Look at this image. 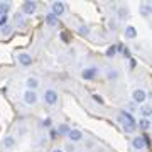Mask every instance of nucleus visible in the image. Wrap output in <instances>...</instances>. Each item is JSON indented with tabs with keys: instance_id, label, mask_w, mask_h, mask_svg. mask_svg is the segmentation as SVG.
Here are the masks:
<instances>
[{
	"instance_id": "nucleus-1",
	"label": "nucleus",
	"mask_w": 152,
	"mask_h": 152,
	"mask_svg": "<svg viewBox=\"0 0 152 152\" xmlns=\"http://www.w3.org/2000/svg\"><path fill=\"white\" fill-rule=\"evenodd\" d=\"M42 100L46 105H56L58 100H59V93L56 91L54 88H48V90H44Z\"/></svg>"
},
{
	"instance_id": "nucleus-2",
	"label": "nucleus",
	"mask_w": 152,
	"mask_h": 152,
	"mask_svg": "<svg viewBox=\"0 0 152 152\" xmlns=\"http://www.w3.org/2000/svg\"><path fill=\"white\" fill-rule=\"evenodd\" d=\"M22 102H24L26 105H29V107L36 105V103L39 102L37 91H32V90H26V91H24V95H22Z\"/></svg>"
},
{
	"instance_id": "nucleus-3",
	"label": "nucleus",
	"mask_w": 152,
	"mask_h": 152,
	"mask_svg": "<svg viewBox=\"0 0 152 152\" xmlns=\"http://www.w3.org/2000/svg\"><path fill=\"white\" fill-rule=\"evenodd\" d=\"M98 71H100V68L98 66H86L85 69L81 71V78L83 80H86V81H91V80H95L98 76Z\"/></svg>"
},
{
	"instance_id": "nucleus-4",
	"label": "nucleus",
	"mask_w": 152,
	"mask_h": 152,
	"mask_svg": "<svg viewBox=\"0 0 152 152\" xmlns=\"http://www.w3.org/2000/svg\"><path fill=\"white\" fill-rule=\"evenodd\" d=\"M37 12V4L32 2V0H27L20 5V14L22 15H34Z\"/></svg>"
},
{
	"instance_id": "nucleus-5",
	"label": "nucleus",
	"mask_w": 152,
	"mask_h": 152,
	"mask_svg": "<svg viewBox=\"0 0 152 152\" xmlns=\"http://www.w3.org/2000/svg\"><path fill=\"white\" fill-rule=\"evenodd\" d=\"M132 100H134V103H137V105L145 103V100H147V91L144 90V88H135V90L132 91Z\"/></svg>"
},
{
	"instance_id": "nucleus-6",
	"label": "nucleus",
	"mask_w": 152,
	"mask_h": 152,
	"mask_svg": "<svg viewBox=\"0 0 152 152\" xmlns=\"http://www.w3.org/2000/svg\"><path fill=\"white\" fill-rule=\"evenodd\" d=\"M132 147H134V151H145V147H147V140H145V137L144 135H135L134 139H132Z\"/></svg>"
},
{
	"instance_id": "nucleus-7",
	"label": "nucleus",
	"mask_w": 152,
	"mask_h": 152,
	"mask_svg": "<svg viewBox=\"0 0 152 152\" xmlns=\"http://www.w3.org/2000/svg\"><path fill=\"white\" fill-rule=\"evenodd\" d=\"M68 142H71V144H78V142L83 140V137H85V134H83L80 129H71L69 134H68Z\"/></svg>"
},
{
	"instance_id": "nucleus-8",
	"label": "nucleus",
	"mask_w": 152,
	"mask_h": 152,
	"mask_svg": "<svg viewBox=\"0 0 152 152\" xmlns=\"http://www.w3.org/2000/svg\"><path fill=\"white\" fill-rule=\"evenodd\" d=\"M64 12H66V5L63 2H53V4H51V14H54L58 19H59Z\"/></svg>"
},
{
	"instance_id": "nucleus-9",
	"label": "nucleus",
	"mask_w": 152,
	"mask_h": 152,
	"mask_svg": "<svg viewBox=\"0 0 152 152\" xmlns=\"http://www.w3.org/2000/svg\"><path fill=\"white\" fill-rule=\"evenodd\" d=\"M17 61H19L22 66H31L32 64V56L29 54V53H19V54H17Z\"/></svg>"
},
{
	"instance_id": "nucleus-10",
	"label": "nucleus",
	"mask_w": 152,
	"mask_h": 152,
	"mask_svg": "<svg viewBox=\"0 0 152 152\" xmlns=\"http://www.w3.org/2000/svg\"><path fill=\"white\" fill-rule=\"evenodd\" d=\"M39 85H41V81H39V78H36V76H29L27 80H26V86H27V90L36 91V90L39 88Z\"/></svg>"
},
{
	"instance_id": "nucleus-11",
	"label": "nucleus",
	"mask_w": 152,
	"mask_h": 152,
	"mask_svg": "<svg viewBox=\"0 0 152 152\" xmlns=\"http://www.w3.org/2000/svg\"><path fill=\"white\" fill-rule=\"evenodd\" d=\"M69 130H71V127L68 124H59L58 129H56V134H58L59 137H66L68 134H69Z\"/></svg>"
},
{
	"instance_id": "nucleus-12",
	"label": "nucleus",
	"mask_w": 152,
	"mask_h": 152,
	"mask_svg": "<svg viewBox=\"0 0 152 152\" xmlns=\"http://www.w3.org/2000/svg\"><path fill=\"white\" fill-rule=\"evenodd\" d=\"M14 22H15V26H17L19 29H24L26 26H27L26 15H22V14H15V17H14Z\"/></svg>"
},
{
	"instance_id": "nucleus-13",
	"label": "nucleus",
	"mask_w": 152,
	"mask_h": 152,
	"mask_svg": "<svg viewBox=\"0 0 152 152\" xmlns=\"http://www.w3.org/2000/svg\"><path fill=\"white\" fill-rule=\"evenodd\" d=\"M124 36L125 39H135L137 37V29L134 27V26H127L124 31Z\"/></svg>"
},
{
	"instance_id": "nucleus-14",
	"label": "nucleus",
	"mask_w": 152,
	"mask_h": 152,
	"mask_svg": "<svg viewBox=\"0 0 152 152\" xmlns=\"http://www.w3.org/2000/svg\"><path fill=\"white\" fill-rule=\"evenodd\" d=\"M105 75H107V78H108L110 81H115V80H118L120 73L115 69V68H107V69H105Z\"/></svg>"
},
{
	"instance_id": "nucleus-15",
	"label": "nucleus",
	"mask_w": 152,
	"mask_h": 152,
	"mask_svg": "<svg viewBox=\"0 0 152 152\" xmlns=\"http://www.w3.org/2000/svg\"><path fill=\"white\" fill-rule=\"evenodd\" d=\"M58 22H59V19H58L54 14H51V12H49L48 15H46V26H49V27H56V26H58Z\"/></svg>"
},
{
	"instance_id": "nucleus-16",
	"label": "nucleus",
	"mask_w": 152,
	"mask_h": 152,
	"mask_svg": "<svg viewBox=\"0 0 152 152\" xmlns=\"http://www.w3.org/2000/svg\"><path fill=\"white\" fill-rule=\"evenodd\" d=\"M117 15H118L120 20H125V19H129L130 17V12H129V9L127 7H118V10H117Z\"/></svg>"
},
{
	"instance_id": "nucleus-17",
	"label": "nucleus",
	"mask_w": 152,
	"mask_h": 152,
	"mask_svg": "<svg viewBox=\"0 0 152 152\" xmlns=\"http://www.w3.org/2000/svg\"><path fill=\"white\" fill-rule=\"evenodd\" d=\"M137 127H139L140 130H149V129L152 127L151 118H140L139 122H137Z\"/></svg>"
},
{
	"instance_id": "nucleus-18",
	"label": "nucleus",
	"mask_w": 152,
	"mask_h": 152,
	"mask_svg": "<svg viewBox=\"0 0 152 152\" xmlns=\"http://www.w3.org/2000/svg\"><path fill=\"white\" fill-rule=\"evenodd\" d=\"M12 4L10 2H0V17H4L9 14V10H10Z\"/></svg>"
},
{
	"instance_id": "nucleus-19",
	"label": "nucleus",
	"mask_w": 152,
	"mask_h": 152,
	"mask_svg": "<svg viewBox=\"0 0 152 152\" xmlns=\"http://www.w3.org/2000/svg\"><path fill=\"white\" fill-rule=\"evenodd\" d=\"M2 145L5 147V149H12V147L15 145V139H14L12 135H7L5 139L2 140Z\"/></svg>"
},
{
	"instance_id": "nucleus-20",
	"label": "nucleus",
	"mask_w": 152,
	"mask_h": 152,
	"mask_svg": "<svg viewBox=\"0 0 152 152\" xmlns=\"http://www.w3.org/2000/svg\"><path fill=\"white\" fill-rule=\"evenodd\" d=\"M120 124H122V129H124L127 134H134V132L137 130V125H132V124H125V122H122L120 120Z\"/></svg>"
},
{
	"instance_id": "nucleus-21",
	"label": "nucleus",
	"mask_w": 152,
	"mask_h": 152,
	"mask_svg": "<svg viewBox=\"0 0 152 152\" xmlns=\"http://www.w3.org/2000/svg\"><path fill=\"white\" fill-rule=\"evenodd\" d=\"M139 12L142 14V17H149L151 15V5H149V4H142V5L139 7Z\"/></svg>"
},
{
	"instance_id": "nucleus-22",
	"label": "nucleus",
	"mask_w": 152,
	"mask_h": 152,
	"mask_svg": "<svg viewBox=\"0 0 152 152\" xmlns=\"http://www.w3.org/2000/svg\"><path fill=\"white\" fill-rule=\"evenodd\" d=\"M142 118H149V117H152V107H149V105H145V107H142Z\"/></svg>"
},
{
	"instance_id": "nucleus-23",
	"label": "nucleus",
	"mask_w": 152,
	"mask_h": 152,
	"mask_svg": "<svg viewBox=\"0 0 152 152\" xmlns=\"http://www.w3.org/2000/svg\"><path fill=\"white\" fill-rule=\"evenodd\" d=\"M51 125H53V120L49 118H44V120H41V124H39V127L41 129H51Z\"/></svg>"
},
{
	"instance_id": "nucleus-24",
	"label": "nucleus",
	"mask_w": 152,
	"mask_h": 152,
	"mask_svg": "<svg viewBox=\"0 0 152 152\" xmlns=\"http://www.w3.org/2000/svg\"><path fill=\"white\" fill-rule=\"evenodd\" d=\"M63 151H64V152H76V144H71V142H68V144L63 147Z\"/></svg>"
},
{
	"instance_id": "nucleus-25",
	"label": "nucleus",
	"mask_w": 152,
	"mask_h": 152,
	"mask_svg": "<svg viewBox=\"0 0 152 152\" xmlns=\"http://www.w3.org/2000/svg\"><path fill=\"white\" fill-rule=\"evenodd\" d=\"M115 54H117V46H110L107 49V58H113Z\"/></svg>"
},
{
	"instance_id": "nucleus-26",
	"label": "nucleus",
	"mask_w": 152,
	"mask_h": 152,
	"mask_svg": "<svg viewBox=\"0 0 152 152\" xmlns=\"http://www.w3.org/2000/svg\"><path fill=\"white\" fill-rule=\"evenodd\" d=\"M80 34L81 36H88L90 34V27L88 26H80Z\"/></svg>"
},
{
	"instance_id": "nucleus-27",
	"label": "nucleus",
	"mask_w": 152,
	"mask_h": 152,
	"mask_svg": "<svg viewBox=\"0 0 152 152\" xmlns=\"http://www.w3.org/2000/svg\"><path fill=\"white\" fill-rule=\"evenodd\" d=\"M0 32L4 34V36H9V34L12 32V27H10V26H5V27H0Z\"/></svg>"
},
{
	"instance_id": "nucleus-28",
	"label": "nucleus",
	"mask_w": 152,
	"mask_h": 152,
	"mask_svg": "<svg viewBox=\"0 0 152 152\" xmlns=\"http://www.w3.org/2000/svg\"><path fill=\"white\" fill-rule=\"evenodd\" d=\"M91 96H93V100H95L96 103L103 105V98H102V95H96V93H95V95H91Z\"/></svg>"
},
{
	"instance_id": "nucleus-29",
	"label": "nucleus",
	"mask_w": 152,
	"mask_h": 152,
	"mask_svg": "<svg viewBox=\"0 0 152 152\" xmlns=\"http://www.w3.org/2000/svg\"><path fill=\"white\" fill-rule=\"evenodd\" d=\"M7 22H9V17H7V15L0 17V27H5V26H7Z\"/></svg>"
},
{
	"instance_id": "nucleus-30",
	"label": "nucleus",
	"mask_w": 152,
	"mask_h": 152,
	"mask_svg": "<svg viewBox=\"0 0 152 152\" xmlns=\"http://www.w3.org/2000/svg\"><path fill=\"white\" fill-rule=\"evenodd\" d=\"M56 135H58V134H56V130H51V139H56Z\"/></svg>"
},
{
	"instance_id": "nucleus-31",
	"label": "nucleus",
	"mask_w": 152,
	"mask_h": 152,
	"mask_svg": "<svg viewBox=\"0 0 152 152\" xmlns=\"http://www.w3.org/2000/svg\"><path fill=\"white\" fill-rule=\"evenodd\" d=\"M53 152H64L63 149H53Z\"/></svg>"
},
{
	"instance_id": "nucleus-32",
	"label": "nucleus",
	"mask_w": 152,
	"mask_h": 152,
	"mask_svg": "<svg viewBox=\"0 0 152 152\" xmlns=\"http://www.w3.org/2000/svg\"><path fill=\"white\" fill-rule=\"evenodd\" d=\"M81 152H83V151H81Z\"/></svg>"
}]
</instances>
